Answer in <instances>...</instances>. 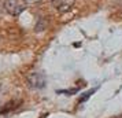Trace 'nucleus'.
<instances>
[{
    "instance_id": "nucleus-4",
    "label": "nucleus",
    "mask_w": 122,
    "mask_h": 118,
    "mask_svg": "<svg viewBox=\"0 0 122 118\" xmlns=\"http://www.w3.org/2000/svg\"><path fill=\"white\" fill-rule=\"evenodd\" d=\"M121 118H122V117H121Z\"/></svg>"
},
{
    "instance_id": "nucleus-1",
    "label": "nucleus",
    "mask_w": 122,
    "mask_h": 118,
    "mask_svg": "<svg viewBox=\"0 0 122 118\" xmlns=\"http://www.w3.org/2000/svg\"><path fill=\"white\" fill-rule=\"evenodd\" d=\"M28 7L26 0H6L4 1V8L10 15L17 17L21 12H23Z\"/></svg>"
},
{
    "instance_id": "nucleus-3",
    "label": "nucleus",
    "mask_w": 122,
    "mask_h": 118,
    "mask_svg": "<svg viewBox=\"0 0 122 118\" xmlns=\"http://www.w3.org/2000/svg\"><path fill=\"white\" fill-rule=\"evenodd\" d=\"M51 3H52V6L55 8L56 11L59 12H67L70 11L74 4H76V0H51Z\"/></svg>"
},
{
    "instance_id": "nucleus-2",
    "label": "nucleus",
    "mask_w": 122,
    "mask_h": 118,
    "mask_svg": "<svg viewBox=\"0 0 122 118\" xmlns=\"http://www.w3.org/2000/svg\"><path fill=\"white\" fill-rule=\"evenodd\" d=\"M28 85L32 89H40L45 87V76L43 73H32L28 76Z\"/></svg>"
}]
</instances>
